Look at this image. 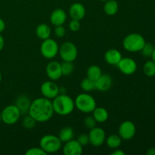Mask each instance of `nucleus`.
Returning a JSON list of instances; mask_svg holds the SVG:
<instances>
[{
	"instance_id": "473e14b6",
	"label": "nucleus",
	"mask_w": 155,
	"mask_h": 155,
	"mask_svg": "<svg viewBox=\"0 0 155 155\" xmlns=\"http://www.w3.org/2000/svg\"><path fill=\"white\" fill-rule=\"evenodd\" d=\"M68 27L71 31L77 32L80 29V21L71 19V21L69 22V24H68Z\"/></svg>"
},
{
	"instance_id": "c756f323",
	"label": "nucleus",
	"mask_w": 155,
	"mask_h": 155,
	"mask_svg": "<svg viewBox=\"0 0 155 155\" xmlns=\"http://www.w3.org/2000/svg\"><path fill=\"white\" fill-rule=\"evenodd\" d=\"M36 121L29 114L24 118L22 122L23 127L27 130H31V129L34 128L36 127Z\"/></svg>"
},
{
	"instance_id": "4be33fe9",
	"label": "nucleus",
	"mask_w": 155,
	"mask_h": 155,
	"mask_svg": "<svg viewBox=\"0 0 155 155\" xmlns=\"http://www.w3.org/2000/svg\"><path fill=\"white\" fill-rule=\"evenodd\" d=\"M119 10V5L116 0H108L104 2V12L108 16H114Z\"/></svg>"
},
{
	"instance_id": "e433bc0d",
	"label": "nucleus",
	"mask_w": 155,
	"mask_h": 155,
	"mask_svg": "<svg viewBox=\"0 0 155 155\" xmlns=\"http://www.w3.org/2000/svg\"><path fill=\"white\" fill-rule=\"evenodd\" d=\"M5 29V23L4 20L0 18V33H2Z\"/></svg>"
},
{
	"instance_id": "37998d69",
	"label": "nucleus",
	"mask_w": 155,
	"mask_h": 155,
	"mask_svg": "<svg viewBox=\"0 0 155 155\" xmlns=\"http://www.w3.org/2000/svg\"><path fill=\"white\" fill-rule=\"evenodd\" d=\"M99 1H101V2H106V1H108V0H99Z\"/></svg>"
},
{
	"instance_id": "aec40b11",
	"label": "nucleus",
	"mask_w": 155,
	"mask_h": 155,
	"mask_svg": "<svg viewBox=\"0 0 155 155\" xmlns=\"http://www.w3.org/2000/svg\"><path fill=\"white\" fill-rule=\"evenodd\" d=\"M92 113V117L95 118L97 123L103 124L106 122L108 120L109 114L108 111L106 110L104 107H96L93 110Z\"/></svg>"
},
{
	"instance_id": "2eb2a0df",
	"label": "nucleus",
	"mask_w": 155,
	"mask_h": 155,
	"mask_svg": "<svg viewBox=\"0 0 155 155\" xmlns=\"http://www.w3.org/2000/svg\"><path fill=\"white\" fill-rule=\"evenodd\" d=\"M86 8L82 3L75 2L71 5L69 8V16L71 19L81 21L86 16Z\"/></svg>"
},
{
	"instance_id": "393cba45",
	"label": "nucleus",
	"mask_w": 155,
	"mask_h": 155,
	"mask_svg": "<svg viewBox=\"0 0 155 155\" xmlns=\"http://www.w3.org/2000/svg\"><path fill=\"white\" fill-rule=\"evenodd\" d=\"M102 74V71L101 68L98 65H92L89 67L86 71V77L90 80H93V81H96L101 75Z\"/></svg>"
},
{
	"instance_id": "f257e3e1",
	"label": "nucleus",
	"mask_w": 155,
	"mask_h": 155,
	"mask_svg": "<svg viewBox=\"0 0 155 155\" xmlns=\"http://www.w3.org/2000/svg\"><path fill=\"white\" fill-rule=\"evenodd\" d=\"M54 114L51 100L43 96L32 101L28 111V114L38 123L47 122Z\"/></svg>"
},
{
	"instance_id": "20e7f679",
	"label": "nucleus",
	"mask_w": 155,
	"mask_h": 155,
	"mask_svg": "<svg viewBox=\"0 0 155 155\" xmlns=\"http://www.w3.org/2000/svg\"><path fill=\"white\" fill-rule=\"evenodd\" d=\"M74 103L75 107H77L82 113H92L96 107V101L87 92L79 94L74 99Z\"/></svg>"
},
{
	"instance_id": "39448f33",
	"label": "nucleus",
	"mask_w": 155,
	"mask_h": 155,
	"mask_svg": "<svg viewBox=\"0 0 155 155\" xmlns=\"http://www.w3.org/2000/svg\"><path fill=\"white\" fill-rule=\"evenodd\" d=\"M39 147L46 154H54L61 149L62 142L58 136L54 135H45L39 141Z\"/></svg>"
},
{
	"instance_id": "c03bdc74",
	"label": "nucleus",
	"mask_w": 155,
	"mask_h": 155,
	"mask_svg": "<svg viewBox=\"0 0 155 155\" xmlns=\"http://www.w3.org/2000/svg\"><path fill=\"white\" fill-rule=\"evenodd\" d=\"M138 1H139V0H138Z\"/></svg>"
},
{
	"instance_id": "6ab92c4d",
	"label": "nucleus",
	"mask_w": 155,
	"mask_h": 155,
	"mask_svg": "<svg viewBox=\"0 0 155 155\" xmlns=\"http://www.w3.org/2000/svg\"><path fill=\"white\" fill-rule=\"evenodd\" d=\"M15 104L19 109L21 114H24L28 113L30 104H31V101L28 96L25 95H21L16 98Z\"/></svg>"
},
{
	"instance_id": "4468645a",
	"label": "nucleus",
	"mask_w": 155,
	"mask_h": 155,
	"mask_svg": "<svg viewBox=\"0 0 155 155\" xmlns=\"http://www.w3.org/2000/svg\"><path fill=\"white\" fill-rule=\"evenodd\" d=\"M83 151V146L74 139L65 142L62 148V152L64 155H81Z\"/></svg>"
},
{
	"instance_id": "b1692460",
	"label": "nucleus",
	"mask_w": 155,
	"mask_h": 155,
	"mask_svg": "<svg viewBox=\"0 0 155 155\" xmlns=\"http://www.w3.org/2000/svg\"><path fill=\"white\" fill-rule=\"evenodd\" d=\"M74 132L71 127H65L62 128L60 130L58 133V138L61 141L62 143H65V142H68V141L74 139Z\"/></svg>"
},
{
	"instance_id": "cd10ccee",
	"label": "nucleus",
	"mask_w": 155,
	"mask_h": 155,
	"mask_svg": "<svg viewBox=\"0 0 155 155\" xmlns=\"http://www.w3.org/2000/svg\"><path fill=\"white\" fill-rule=\"evenodd\" d=\"M74 70V65L73 62L70 61H63L61 63V71H62V75L69 76L73 73Z\"/></svg>"
},
{
	"instance_id": "a211bd4d",
	"label": "nucleus",
	"mask_w": 155,
	"mask_h": 155,
	"mask_svg": "<svg viewBox=\"0 0 155 155\" xmlns=\"http://www.w3.org/2000/svg\"><path fill=\"white\" fill-rule=\"evenodd\" d=\"M67 20V14L62 8H56L50 15V22L54 27L64 25Z\"/></svg>"
},
{
	"instance_id": "a878e982",
	"label": "nucleus",
	"mask_w": 155,
	"mask_h": 155,
	"mask_svg": "<svg viewBox=\"0 0 155 155\" xmlns=\"http://www.w3.org/2000/svg\"><path fill=\"white\" fill-rule=\"evenodd\" d=\"M143 72L148 77H153L155 76V62L152 60L147 61L143 66Z\"/></svg>"
},
{
	"instance_id": "f3484780",
	"label": "nucleus",
	"mask_w": 155,
	"mask_h": 155,
	"mask_svg": "<svg viewBox=\"0 0 155 155\" xmlns=\"http://www.w3.org/2000/svg\"><path fill=\"white\" fill-rule=\"evenodd\" d=\"M122 58L123 56L120 51L119 50L116 49V48L108 49L107 51H106L104 55V58L106 63H107L110 65H112V66H114V65L117 66Z\"/></svg>"
},
{
	"instance_id": "4c0bfd02",
	"label": "nucleus",
	"mask_w": 155,
	"mask_h": 155,
	"mask_svg": "<svg viewBox=\"0 0 155 155\" xmlns=\"http://www.w3.org/2000/svg\"><path fill=\"white\" fill-rule=\"evenodd\" d=\"M5 46V39L3 38V36H2V34L0 33V51L3 49Z\"/></svg>"
},
{
	"instance_id": "1a4fd4ad",
	"label": "nucleus",
	"mask_w": 155,
	"mask_h": 155,
	"mask_svg": "<svg viewBox=\"0 0 155 155\" xmlns=\"http://www.w3.org/2000/svg\"><path fill=\"white\" fill-rule=\"evenodd\" d=\"M136 133V125L130 120H125L121 123L118 130V135L120 136L122 140H131L134 138Z\"/></svg>"
},
{
	"instance_id": "9d476101",
	"label": "nucleus",
	"mask_w": 155,
	"mask_h": 155,
	"mask_svg": "<svg viewBox=\"0 0 155 155\" xmlns=\"http://www.w3.org/2000/svg\"><path fill=\"white\" fill-rule=\"evenodd\" d=\"M89 143L94 147H100L105 142V131L101 127H95L89 130Z\"/></svg>"
},
{
	"instance_id": "f8f14e48",
	"label": "nucleus",
	"mask_w": 155,
	"mask_h": 155,
	"mask_svg": "<svg viewBox=\"0 0 155 155\" xmlns=\"http://www.w3.org/2000/svg\"><path fill=\"white\" fill-rule=\"evenodd\" d=\"M117 68L124 75H133L137 70V64L134 59L131 58H122L117 64Z\"/></svg>"
},
{
	"instance_id": "ea45409f",
	"label": "nucleus",
	"mask_w": 155,
	"mask_h": 155,
	"mask_svg": "<svg viewBox=\"0 0 155 155\" xmlns=\"http://www.w3.org/2000/svg\"><path fill=\"white\" fill-rule=\"evenodd\" d=\"M151 60L154 61L155 62V48H154V51H153V54H152V55H151Z\"/></svg>"
},
{
	"instance_id": "0eeeda50",
	"label": "nucleus",
	"mask_w": 155,
	"mask_h": 155,
	"mask_svg": "<svg viewBox=\"0 0 155 155\" xmlns=\"http://www.w3.org/2000/svg\"><path fill=\"white\" fill-rule=\"evenodd\" d=\"M58 54L63 61L74 62L78 56V50L74 42L68 41L59 47Z\"/></svg>"
},
{
	"instance_id": "ddd939ff",
	"label": "nucleus",
	"mask_w": 155,
	"mask_h": 155,
	"mask_svg": "<svg viewBox=\"0 0 155 155\" xmlns=\"http://www.w3.org/2000/svg\"><path fill=\"white\" fill-rule=\"evenodd\" d=\"M45 72L48 78L53 81L58 80L61 78L62 71L61 64L59 63L57 61H51L48 62L45 68Z\"/></svg>"
},
{
	"instance_id": "6e6552de",
	"label": "nucleus",
	"mask_w": 155,
	"mask_h": 155,
	"mask_svg": "<svg viewBox=\"0 0 155 155\" xmlns=\"http://www.w3.org/2000/svg\"><path fill=\"white\" fill-rule=\"evenodd\" d=\"M59 45L55 40L51 38L42 40L40 45V52L45 58L52 59L58 55Z\"/></svg>"
},
{
	"instance_id": "2f4dec72",
	"label": "nucleus",
	"mask_w": 155,
	"mask_h": 155,
	"mask_svg": "<svg viewBox=\"0 0 155 155\" xmlns=\"http://www.w3.org/2000/svg\"><path fill=\"white\" fill-rule=\"evenodd\" d=\"M84 125L85 127H86L87 129H89V130H91V129L94 128V127H96L97 125V122L96 120H95V118L92 116H90V115H89V116L86 117V118H85L84 120Z\"/></svg>"
},
{
	"instance_id": "79ce46f5",
	"label": "nucleus",
	"mask_w": 155,
	"mask_h": 155,
	"mask_svg": "<svg viewBox=\"0 0 155 155\" xmlns=\"http://www.w3.org/2000/svg\"><path fill=\"white\" fill-rule=\"evenodd\" d=\"M2 122V118H1V110H0V123Z\"/></svg>"
},
{
	"instance_id": "dca6fc26",
	"label": "nucleus",
	"mask_w": 155,
	"mask_h": 155,
	"mask_svg": "<svg viewBox=\"0 0 155 155\" xmlns=\"http://www.w3.org/2000/svg\"><path fill=\"white\" fill-rule=\"evenodd\" d=\"M113 80L109 74H102L101 77L95 81V89L100 92H107L111 88Z\"/></svg>"
},
{
	"instance_id": "7ed1b4c3",
	"label": "nucleus",
	"mask_w": 155,
	"mask_h": 155,
	"mask_svg": "<svg viewBox=\"0 0 155 155\" xmlns=\"http://www.w3.org/2000/svg\"><path fill=\"white\" fill-rule=\"evenodd\" d=\"M146 41L142 35L133 33L125 36L123 40V47L126 51L130 52H139L141 51Z\"/></svg>"
},
{
	"instance_id": "412c9836",
	"label": "nucleus",
	"mask_w": 155,
	"mask_h": 155,
	"mask_svg": "<svg viewBox=\"0 0 155 155\" xmlns=\"http://www.w3.org/2000/svg\"><path fill=\"white\" fill-rule=\"evenodd\" d=\"M51 30L49 26L46 24H40L36 27V34L37 37L41 40H45V39L50 38L51 36Z\"/></svg>"
},
{
	"instance_id": "bb28decb",
	"label": "nucleus",
	"mask_w": 155,
	"mask_h": 155,
	"mask_svg": "<svg viewBox=\"0 0 155 155\" xmlns=\"http://www.w3.org/2000/svg\"><path fill=\"white\" fill-rule=\"evenodd\" d=\"M80 88L82 90L86 92H92L95 89V81L86 77L80 82Z\"/></svg>"
},
{
	"instance_id": "72a5a7b5",
	"label": "nucleus",
	"mask_w": 155,
	"mask_h": 155,
	"mask_svg": "<svg viewBox=\"0 0 155 155\" xmlns=\"http://www.w3.org/2000/svg\"><path fill=\"white\" fill-rule=\"evenodd\" d=\"M54 34L58 38H62L66 34V30L63 25L56 26L54 28Z\"/></svg>"
},
{
	"instance_id": "a19ab883",
	"label": "nucleus",
	"mask_w": 155,
	"mask_h": 155,
	"mask_svg": "<svg viewBox=\"0 0 155 155\" xmlns=\"http://www.w3.org/2000/svg\"><path fill=\"white\" fill-rule=\"evenodd\" d=\"M2 74H1V72H0V83H1V82H2Z\"/></svg>"
},
{
	"instance_id": "f03ea898",
	"label": "nucleus",
	"mask_w": 155,
	"mask_h": 155,
	"mask_svg": "<svg viewBox=\"0 0 155 155\" xmlns=\"http://www.w3.org/2000/svg\"><path fill=\"white\" fill-rule=\"evenodd\" d=\"M51 101L54 112L61 116L71 114L75 108L74 100L66 93L59 94Z\"/></svg>"
},
{
	"instance_id": "f704fd0d",
	"label": "nucleus",
	"mask_w": 155,
	"mask_h": 155,
	"mask_svg": "<svg viewBox=\"0 0 155 155\" xmlns=\"http://www.w3.org/2000/svg\"><path fill=\"white\" fill-rule=\"evenodd\" d=\"M77 141L82 146H86L89 143V135L88 134H81L77 137Z\"/></svg>"
},
{
	"instance_id": "c85d7f7f",
	"label": "nucleus",
	"mask_w": 155,
	"mask_h": 155,
	"mask_svg": "<svg viewBox=\"0 0 155 155\" xmlns=\"http://www.w3.org/2000/svg\"><path fill=\"white\" fill-rule=\"evenodd\" d=\"M155 47L152 43H150V42H146L144 45V47L142 48V49L141 50V52H142V55L144 57L146 58H151V55L153 54V51H154Z\"/></svg>"
},
{
	"instance_id": "c9c22d12",
	"label": "nucleus",
	"mask_w": 155,
	"mask_h": 155,
	"mask_svg": "<svg viewBox=\"0 0 155 155\" xmlns=\"http://www.w3.org/2000/svg\"><path fill=\"white\" fill-rule=\"evenodd\" d=\"M111 155H125V152L124 151H122L121 149L116 148L114 151H112Z\"/></svg>"
},
{
	"instance_id": "58836bf2",
	"label": "nucleus",
	"mask_w": 155,
	"mask_h": 155,
	"mask_svg": "<svg viewBox=\"0 0 155 155\" xmlns=\"http://www.w3.org/2000/svg\"><path fill=\"white\" fill-rule=\"evenodd\" d=\"M147 155H155V148H150L147 151Z\"/></svg>"
},
{
	"instance_id": "9b49d317",
	"label": "nucleus",
	"mask_w": 155,
	"mask_h": 155,
	"mask_svg": "<svg viewBox=\"0 0 155 155\" xmlns=\"http://www.w3.org/2000/svg\"><path fill=\"white\" fill-rule=\"evenodd\" d=\"M40 92L42 96L45 98L52 100L60 94L59 86L53 80H48L42 83L40 87Z\"/></svg>"
},
{
	"instance_id": "7c9ffc66",
	"label": "nucleus",
	"mask_w": 155,
	"mask_h": 155,
	"mask_svg": "<svg viewBox=\"0 0 155 155\" xmlns=\"http://www.w3.org/2000/svg\"><path fill=\"white\" fill-rule=\"evenodd\" d=\"M26 155H45L47 154L40 147H33L27 149L25 152Z\"/></svg>"
},
{
	"instance_id": "5701e85b",
	"label": "nucleus",
	"mask_w": 155,
	"mask_h": 155,
	"mask_svg": "<svg viewBox=\"0 0 155 155\" xmlns=\"http://www.w3.org/2000/svg\"><path fill=\"white\" fill-rule=\"evenodd\" d=\"M105 143L107 147L111 149H116L119 148L122 144V139L120 136L117 134H111L109 136L106 137Z\"/></svg>"
},
{
	"instance_id": "423d86ee",
	"label": "nucleus",
	"mask_w": 155,
	"mask_h": 155,
	"mask_svg": "<svg viewBox=\"0 0 155 155\" xmlns=\"http://www.w3.org/2000/svg\"><path fill=\"white\" fill-rule=\"evenodd\" d=\"M21 113L15 104L5 107L1 111L2 122L6 125H14L19 120Z\"/></svg>"
}]
</instances>
